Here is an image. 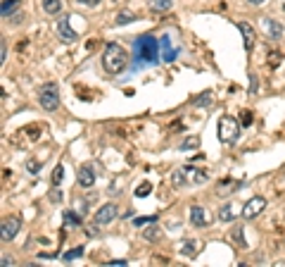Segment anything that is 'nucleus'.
Returning a JSON list of instances; mask_svg holds the SVG:
<instances>
[{
	"instance_id": "obj_1",
	"label": "nucleus",
	"mask_w": 285,
	"mask_h": 267,
	"mask_svg": "<svg viewBox=\"0 0 285 267\" xmlns=\"http://www.w3.org/2000/svg\"><path fill=\"white\" fill-rule=\"evenodd\" d=\"M128 62V53L124 50V46L119 43H107L105 55H102V67L107 74H119Z\"/></svg>"
},
{
	"instance_id": "obj_2",
	"label": "nucleus",
	"mask_w": 285,
	"mask_h": 267,
	"mask_svg": "<svg viewBox=\"0 0 285 267\" xmlns=\"http://www.w3.org/2000/svg\"><path fill=\"white\" fill-rule=\"evenodd\" d=\"M135 55H138V62H145V65L157 62V55H160V43H157V38L155 36L135 38Z\"/></svg>"
},
{
	"instance_id": "obj_3",
	"label": "nucleus",
	"mask_w": 285,
	"mask_h": 267,
	"mask_svg": "<svg viewBox=\"0 0 285 267\" xmlns=\"http://www.w3.org/2000/svg\"><path fill=\"white\" fill-rule=\"evenodd\" d=\"M207 179V172L205 169H197V167H181V169H176L174 172V176H171V182H174V186L176 189H181V186H188V184H205Z\"/></svg>"
},
{
	"instance_id": "obj_4",
	"label": "nucleus",
	"mask_w": 285,
	"mask_h": 267,
	"mask_svg": "<svg viewBox=\"0 0 285 267\" xmlns=\"http://www.w3.org/2000/svg\"><path fill=\"white\" fill-rule=\"evenodd\" d=\"M216 134H219V141L221 143H233L238 134H240V124L235 117H228V115H223L219 124H216Z\"/></svg>"
},
{
	"instance_id": "obj_5",
	"label": "nucleus",
	"mask_w": 285,
	"mask_h": 267,
	"mask_svg": "<svg viewBox=\"0 0 285 267\" xmlns=\"http://www.w3.org/2000/svg\"><path fill=\"white\" fill-rule=\"evenodd\" d=\"M41 108L48 112L57 110V105H60V91H57V86L55 83H45L43 88H41Z\"/></svg>"
},
{
	"instance_id": "obj_6",
	"label": "nucleus",
	"mask_w": 285,
	"mask_h": 267,
	"mask_svg": "<svg viewBox=\"0 0 285 267\" xmlns=\"http://www.w3.org/2000/svg\"><path fill=\"white\" fill-rule=\"evenodd\" d=\"M264 208H266V201H264L261 196H257V198H249V201L245 203V208H242L240 215L245 217V220H254V217H257Z\"/></svg>"
},
{
	"instance_id": "obj_7",
	"label": "nucleus",
	"mask_w": 285,
	"mask_h": 267,
	"mask_svg": "<svg viewBox=\"0 0 285 267\" xmlns=\"http://www.w3.org/2000/svg\"><path fill=\"white\" fill-rule=\"evenodd\" d=\"M19 227H22V222H19V217H5L3 220V229H0V236H3V241L8 243V241H12L15 236H17Z\"/></svg>"
},
{
	"instance_id": "obj_8",
	"label": "nucleus",
	"mask_w": 285,
	"mask_h": 267,
	"mask_svg": "<svg viewBox=\"0 0 285 267\" xmlns=\"http://www.w3.org/2000/svg\"><path fill=\"white\" fill-rule=\"evenodd\" d=\"M116 217V205L114 203H105L98 212H95V224L102 227V224H109V222Z\"/></svg>"
},
{
	"instance_id": "obj_9",
	"label": "nucleus",
	"mask_w": 285,
	"mask_h": 267,
	"mask_svg": "<svg viewBox=\"0 0 285 267\" xmlns=\"http://www.w3.org/2000/svg\"><path fill=\"white\" fill-rule=\"evenodd\" d=\"M79 184L83 186V189H90V186L95 184V172H93V167L90 165H83V167H79Z\"/></svg>"
},
{
	"instance_id": "obj_10",
	"label": "nucleus",
	"mask_w": 285,
	"mask_h": 267,
	"mask_svg": "<svg viewBox=\"0 0 285 267\" xmlns=\"http://www.w3.org/2000/svg\"><path fill=\"white\" fill-rule=\"evenodd\" d=\"M190 222H193L195 227H207L209 217H207V212L202 205H190Z\"/></svg>"
},
{
	"instance_id": "obj_11",
	"label": "nucleus",
	"mask_w": 285,
	"mask_h": 267,
	"mask_svg": "<svg viewBox=\"0 0 285 267\" xmlns=\"http://www.w3.org/2000/svg\"><path fill=\"white\" fill-rule=\"evenodd\" d=\"M240 31H242V38H245V50L252 53L254 50V29L247 22H240Z\"/></svg>"
},
{
	"instance_id": "obj_12",
	"label": "nucleus",
	"mask_w": 285,
	"mask_h": 267,
	"mask_svg": "<svg viewBox=\"0 0 285 267\" xmlns=\"http://www.w3.org/2000/svg\"><path fill=\"white\" fill-rule=\"evenodd\" d=\"M57 31H60V38L71 43V41H76V31L69 27V19H60V24H57Z\"/></svg>"
},
{
	"instance_id": "obj_13",
	"label": "nucleus",
	"mask_w": 285,
	"mask_h": 267,
	"mask_svg": "<svg viewBox=\"0 0 285 267\" xmlns=\"http://www.w3.org/2000/svg\"><path fill=\"white\" fill-rule=\"evenodd\" d=\"M238 212H242V210H238V205L226 203L223 208H219V220H221V222H231V220H235V217H238Z\"/></svg>"
},
{
	"instance_id": "obj_14",
	"label": "nucleus",
	"mask_w": 285,
	"mask_h": 267,
	"mask_svg": "<svg viewBox=\"0 0 285 267\" xmlns=\"http://www.w3.org/2000/svg\"><path fill=\"white\" fill-rule=\"evenodd\" d=\"M264 27H266V31H268V36H271V38H280V36H283V24L276 22V19H264Z\"/></svg>"
},
{
	"instance_id": "obj_15",
	"label": "nucleus",
	"mask_w": 285,
	"mask_h": 267,
	"mask_svg": "<svg viewBox=\"0 0 285 267\" xmlns=\"http://www.w3.org/2000/svg\"><path fill=\"white\" fill-rule=\"evenodd\" d=\"M181 253H183V255H188V258H193V255H197V253H200V243H197V241H193V239L183 241V243H181Z\"/></svg>"
},
{
	"instance_id": "obj_16",
	"label": "nucleus",
	"mask_w": 285,
	"mask_h": 267,
	"mask_svg": "<svg viewBox=\"0 0 285 267\" xmlns=\"http://www.w3.org/2000/svg\"><path fill=\"white\" fill-rule=\"evenodd\" d=\"M162 48H164V53H162V55H164V60H167V62L176 60L178 50H176V48H171V43H169V38H167V36L162 38Z\"/></svg>"
},
{
	"instance_id": "obj_17",
	"label": "nucleus",
	"mask_w": 285,
	"mask_h": 267,
	"mask_svg": "<svg viewBox=\"0 0 285 267\" xmlns=\"http://www.w3.org/2000/svg\"><path fill=\"white\" fill-rule=\"evenodd\" d=\"M62 8V0H43V10L48 15H57Z\"/></svg>"
},
{
	"instance_id": "obj_18",
	"label": "nucleus",
	"mask_w": 285,
	"mask_h": 267,
	"mask_svg": "<svg viewBox=\"0 0 285 267\" xmlns=\"http://www.w3.org/2000/svg\"><path fill=\"white\" fill-rule=\"evenodd\" d=\"M83 255V246H76V248H71V250H67L62 255V260L64 262H71V260H76V258H81Z\"/></svg>"
},
{
	"instance_id": "obj_19",
	"label": "nucleus",
	"mask_w": 285,
	"mask_h": 267,
	"mask_svg": "<svg viewBox=\"0 0 285 267\" xmlns=\"http://www.w3.org/2000/svg\"><path fill=\"white\" fill-rule=\"evenodd\" d=\"M17 5H19V0H5V3H3V17H10V15L17 10Z\"/></svg>"
},
{
	"instance_id": "obj_20",
	"label": "nucleus",
	"mask_w": 285,
	"mask_h": 267,
	"mask_svg": "<svg viewBox=\"0 0 285 267\" xmlns=\"http://www.w3.org/2000/svg\"><path fill=\"white\" fill-rule=\"evenodd\" d=\"M64 224L67 227H81V217L74 212H64Z\"/></svg>"
},
{
	"instance_id": "obj_21",
	"label": "nucleus",
	"mask_w": 285,
	"mask_h": 267,
	"mask_svg": "<svg viewBox=\"0 0 285 267\" xmlns=\"http://www.w3.org/2000/svg\"><path fill=\"white\" fill-rule=\"evenodd\" d=\"M233 239L238 241V246H240V248H247V241L242 239V227H240V224L233 229Z\"/></svg>"
},
{
	"instance_id": "obj_22",
	"label": "nucleus",
	"mask_w": 285,
	"mask_h": 267,
	"mask_svg": "<svg viewBox=\"0 0 285 267\" xmlns=\"http://www.w3.org/2000/svg\"><path fill=\"white\" fill-rule=\"evenodd\" d=\"M62 176H64V165H57L55 167V172H53V184L60 186L62 184Z\"/></svg>"
},
{
	"instance_id": "obj_23",
	"label": "nucleus",
	"mask_w": 285,
	"mask_h": 267,
	"mask_svg": "<svg viewBox=\"0 0 285 267\" xmlns=\"http://www.w3.org/2000/svg\"><path fill=\"white\" fill-rule=\"evenodd\" d=\"M169 8H171V0H152V10H157V12H164Z\"/></svg>"
},
{
	"instance_id": "obj_24",
	"label": "nucleus",
	"mask_w": 285,
	"mask_h": 267,
	"mask_svg": "<svg viewBox=\"0 0 285 267\" xmlns=\"http://www.w3.org/2000/svg\"><path fill=\"white\" fill-rule=\"evenodd\" d=\"M128 22H135V17L131 12H119V17H116V24L121 27V24H128Z\"/></svg>"
},
{
	"instance_id": "obj_25",
	"label": "nucleus",
	"mask_w": 285,
	"mask_h": 267,
	"mask_svg": "<svg viewBox=\"0 0 285 267\" xmlns=\"http://www.w3.org/2000/svg\"><path fill=\"white\" fill-rule=\"evenodd\" d=\"M150 189H152L150 184H140L138 189H135V196H138V198H143V196H148V194H150Z\"/></svg>"
},
{
	"instance_id": "obj_26",
	"label": "nucleus",
	"mask_w": 285,
	"mask_h": 267,
	"mask_svg": "<svg viewBox=\"0 0 285 267\" xmlns=\"http://www.w3.org/2000/svg\"><path fill=\"white\" fill-rule=\"evenodd\" d=\"M233 186H235V184H231V182H228V184H223L221 189H216V194H219V196H228V194H233Z\"/></svg>"
},
{
	"instance_id": "obj_27",
	"label": "nucleus",
	"mask_w": 285,
	"mask_h": 267,
	"mask_svg": "<svg viewBox=\"0 0 285 267\" xmlns=\"http://www.w3.org/2000/svg\"><path fill=\"white\" fill-rule=\"evenodd\" d=\"M152 222H157V217H138L133 224L135 227H143V224H152Z\"/></svg>"
},
{
	"instance_id": "obj_28",
	"label": "nucleus",
	"mask_w": 285,
	"mask_h": 267,
	"mask_svg": "<svg viewBox=\"0 0 285 267\" xmlns=\"http://www.w3.org/2000/svg\"><path fill=\"white\" fill-rule=\"evenodd\" d=\"M195 146H197V138H186V141L181 143V148H183V150H188V148H195Z\"/></svg>"
},
{
	"instance_id": "obj_29",
	"label": "nucleus",
	"mask_w": 285,
	"mask_h": 267,
	"mask_svg": "<svg viewBox=\"0 0 285 267\" xmlns=\"http://www.w3.org/2000/svg\"><path fill=\"white\" fill-rule=\"evenodd\" d=\"M60 198H62V194H60V189H55L53 194H50V201H53V203H57V201H60Z\"/></svg>"
},
{
	"instance_id": "obj_30",
	"label": "nucleus",
	"mask_w": 285,
	"mask_h": 267,
	"mask_svg": "<svg viewBox=\"0 0 285 267\" xmlns=\"http://www.w3.org/2000/svg\"><path fill=\"white\" fill-rule=\"evenodd\" d=\"M15 265V260L10 258V255H3V267H12Z\"/></svg>"
},
{
	"instance_id": "obj_31",
	"label": "nucleus",
	"mask_w": 285,
	"mask_h": 267,
	"mask_svg": "<svg viewBox=\"0 0 285 267\" xmlns=\"http://www.w3.org/2000/svg\"><path fill=\"white\" fill-rule=\"evenodd\" d=\"M124 265H128L126 260H112V262H109V267H124Z\"/></svg>"
},
{
	"instance_id": "obj_32",
	"label": "nucleus",
	"mask_w": 285,
	"mask_h": 267,
	"mask_svg": "<svg viewBox=\"0 0 285 267\" xmlns=\"http://www.w3.org/2000/svg\"><path fill=\"white\" fill-rule=\"evenodd\" d=\"M145 236H148V239H157V229H150V231H145Z\"/></svg>"
},
{
	"instance_id": "obj_33",
	"label": "nucleus",
	"mask_w": 285,
	"mask_h": 267,
	"mask_svg": "<svg viewBox=\"0 0 285 267\" xmlns=\"http://www.w3.org/2000/svg\"><path fill=\"white\" fill-rule=\"evenodd\" d=\"M81 3H86V5H98L100 0H81Z\"/></svg>"
},
{
	"instance_id": "obj_34",
	"label": "nucleus",
	"mask_w": 285,
	"mask_h": 267,
	"mask_svg": "<svg viewBox=\"0 0 285 267\" xmlns=\"http://www.w3.org/2000/svg\"><path fill=\"white\" fill-rule=\"evenodd\" d=\"M252 5H261V3H266V0H249Z\"/></svg>"
}]
</instances>
